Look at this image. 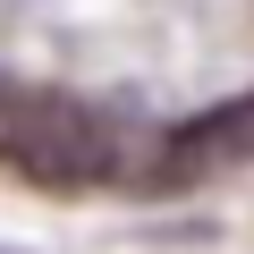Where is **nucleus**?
<instances>
[{
    "label": "nucleus",
    "instance_id": "f257e3e1",
    "mask_svg": "<svg viewBox=\"0 0 254 254\" xmlns=\"http://www.w3.org/2000/svg\"><path fill=\"white\" fill-rule=\"evenodd\" d=\"M0 170H17L26 187H93L119 170V136L93 102L0 76Z\"/></svg>",
    "mask_w": 254,
    "mask_h": 254
},
{
    "label": "nucleus",
    "instance_id": "f03ea898",
    "mask_svg": "<svg viewBox=\"0 0 254 254\" xmlns=\"http://www.w3.org/2000/svg\"><path fill=\"white\" fill-rule=\"evenodd\" d=\"M254 161V93H229L212 110H195L187 127L161 136V178L187 187V178H220V170H246Z\"/></svg>",
    "mask_w": 254,
    "mask_h": 254
}]
</instances>
